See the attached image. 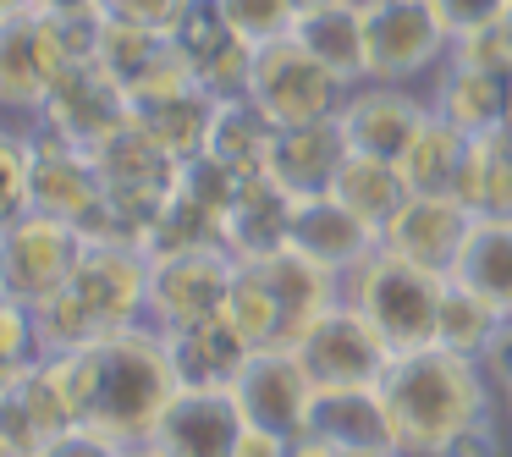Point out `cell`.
I'll return each instance as SVG.
<instances>
[{"instance_id": "44", "label": "cell", "mask_w": 512, "mask_h": 457, "mask_svg": "<svg viewBox=\"0 0 512 457\" xmlns=\"http://www.w3.org/2000/svg\"><path fill=\"white\" fill-rule=\"evenodd\" d=\"M342 457H402V452H391V446H364V452H342Z\"/></svg>"}, {"instance_id": "46", "label": "cell", "mask_w": 512, "mask_h": 457, "mask_svg": "<svg viewBox=\"0 0 512 457\" xmlns=\"http://www.w3.org/2000/svg\"><path fill=\"white\" fill-rule=\"evenodd\" d=\"M309 6H325V0H298V12H309Z\"/></svg>"}, {"instance_id": "28", "label": "cell", "mask_w": 512, "mask_h": 457, "mask_svg": "<svg viewBox=\"0 0 512 457\" xmlns=\"http://www.w3.org/2000/svg\"><path fill=\"white\" fill-rule=\"evenodd\" d=\"M452 281L474 287L479 298H490L501 314H512V221L474 215V232H468L463 254H457Z\"/></svg>"}, {"instance_id": "14", "label": "cell", "mask_w": 512, "mask_h": 457, "mask_svg": "<svg viewBox=\"0 0 512 457\" xmlns=\"http://www.w3.org/2000/svg\"><path fill=\"white\" fill-rule=\"evenodd\" d=\"M67 287L78 292L83 309L105 331L138 325L144 320V303H149V254L138 243H89L78 259V276Z\"/></svg>"}, {"instance_id": "22", "label": "cell", "mask_w": 512, "mask_h": 457, "mask_svg": "<svg viewBox=\"0 0 512 457\" xmlns=\"http://www.w3.org/2000/svg\"><path fill=\"white\" fill-rule=\"evenodd\" d=\"M292 39H298L325 72H336L347 89L369 83V45H364V12H358V0H325V6L298 12Z\"/></svg>"}, {"instance_id": "1", "label": "cell", "mask_w": 512, "mask_h": 457, "mask_svg": "<svg viewBox=\"0 0 512 457\" xmlns=\"http://www.w3.org/2000/svg\"><path fill=\"white\" fill-rule=\"evenodd\" d=\"M45 364L56 375L61 397H67L72 419L111 435L116 446L149 441V424L160 419V408L177 391V369H171L166 336L149 320L105 331L100 342L78 347V353H56Z\"/></svg>"}, {"instance_id": "9", "label": "cell", "mask_w": 512, "mask_h": 457, "mask_svg": "<svg viewBox=\"0 0 512 457\" xmlns=\"http://www.w3.org/2000/svg\"><path fill=\"white\" fill-rule=\"evenodd\" d=\"M292 353H298L303 369H309L314 386H380L386 364L397 358L386 336L342 298L292 342Z\"/></svg>"}, {"instance_id": "8", "label": "cell", "mask_w": 512, "mask_h": 457, "mask_svg": "<svg viewBox=\"0 0 512 457\" xmlns=\"http://www.w3.org/2000/svg\"><path fill=\"white\" fill-rule=\"evenodd\" d=\"M237 259L226 248H188V254H166L149 259V303L144 320L155 331H182V325H199L226 314V292H232Z\"/></svg>"}, {"instance_id": "4", "label": "cell", "mask_w": 512, "mask_h": 457, "mask_svg": "<svg viewBox=\"0 0 512 457\" xmlns=\"http://www.w3.org/2000/svg\"><path fill=\"white\" fill-rule=\"evenodd\" d=\"M358 12H364L369 78L375 83L435 78L452 56V34L430 0H358Z\"/></svg>"}, {"instance_id": "29", "label": "cell", "mask_w": 512, "mask_h": 457, "mask_svg": "<svg viewBox=\"0 0 512 457\" xmlns=\"http://www.w3.org/2000/svg\"><path fill=\"white\" fill-rule=\"evenodd\" d=\"M463 160H468V138L457 133L452 122L430 116L424 133L408 144V155L397 160V171H402V182H408L413 193H457V182H463Z\"/></svg>"}, {"instance_id": "36", "label": "cell", "mask_w": 512, "mask_h": 457, "mask_svg": "<svg viewBox=\"0 0 512 457\" xmlns=\"http://www.w3.org/2000/svg\"><path fill=\"white\" fill-rule=\"evenodd\" d=\"M116 452H122V446H116L111 435L89 430V424H67V430H56L34 457H116Z\"/></svg>"}, {"instance_id": "12", "label": "cell", "mask_w": 512, "mask_h": 457, "mask_svg": "<svg viewBox=\"0 0 512 457\" xmlns=\"http://www.w3.org/2000/svg\"><path fill=\"white\" fill-rule=\"evenodd\" d=\"M430 116H435L430 94H413V83H375L369 78V83H358V89H347L336 122H342V138H347L353 155L402 160Z\"/></svg>"}, {"instance_id": "43", "label": "cell", "mask_w": 512, "mask_h": 457, "mask_svg": "<svg viewBox=\"0 0 512 457\" xmlns=\"http://www.w3.org/2000/svg\"><path fill=\"white\" fill-rule=\"evenodd\" d=\"M116 457H160V452H155V446H149V441H127V446H122V452H116Z\"/></svg>"}, {"instance_id": "34", "label": "cell", "mask_w": 512, "mask_h": 457, "mask_svg": "<svg viewBox=\"0 0 512 457\" xmlns=\"http://www.w3.org/2000/svg\"><path fill=\"white\" fill-rule=\"evenodd\" d=\"M226 23H232V34L243 39V45H276V39L292 34V23H298V0H221Z\"/></svg>"}, {"instance_id": "7", "label": "cell", "mask_w": 512, "mask_h": 457, "mask_svg": "<svg viewBox=\"0 0 512 457\" xmlns=\"http://www.w3.org/2000/svg\"><path fill=\"white\" fill-rule=\"evenodd\" d=\"M61 67H67V50H61L56 17L34 12V6L0 17V116H6V122L23 116V122L39 127V111H45Z\"/></svg>"}, {"instance_id": "3", "label": "cell", "mask_w": 512, "mask_h": 457, "mask_svg": "<svg viewBox=\"0 0 512 457\" xmlns=\"http://www.w3.org/2000/svg\"><path fill=\"white\" fill-rule=\"evenodd\" d=\"M336 298L353 303V309L391 342V353H413V347H435L446 276H435V270L413 265L397 248L380 243L375 254H364L358 265H347L342 276H336Z\"/></svg>"}, {"instance_id": "41", "label": "cell", "mask_w": 512, "mask_h": 457, "mask_svg": "<svg viewBox=\"0 0 512 457\" xmlns=\"http://www.w3.org/2000/svg\"><path fill=\"white\" fill-rule=\"evenodd\" d=\"M34 12H45V17H94L100 0H34Z\"/></svg>"}, {"instance_id": "30", "label": "cell", "mask_w": 512, "mask_h": 457, "mask_svg": "<svg viewBox=\"0 0 512 457\" xmlns=\"http://www.w3.org/2000/svg\"><path fill=\"white\" fill-rule=\"evenodd\" d=\"M512 314H501L490 298H479L474 287H463V281L446 276V298H441V331H435V342L452 347V353L463 358H485L490 342L501 336V325H507Z\"/></svg>"}, {"instance_id": "27", "label": "cell", "mask_w": 512, "mask_h": 457, "mask_svg": "<svg viewBox=\"0 0 512 457\" xmlns=\"http://www.w3.org/2000/svg\"><path fill=\"white\" fill-rule=\"evenodd\" d=\"M276 133H281V127L270 122L254 100H226L221 111H215V127H210L204 155H215L221 166H232L237 177H259V171L270 166Z\"/></svg>"}, {"instance_id": "20", "label": "cell", "mask_w": 512, "mask_h": 457, "mask_svg": "<svg viewBox=\"0 0 512 457\" xmlns=\"http://www.w3.org/2000/svg\"><path fill=\"white\" fill-rule=\"evenodd\" d=\"M292 232V193L281 188L270 171L259 177H243L221 215V248L232 259H270L287 248Z\"/></svg>"}, {"instance_id": "15", "label": "cell", "mask_w": 512, "mask_h": 457, "mask_svg": "<svg viewBox=\"0 0 512 457\" xmlns=\"http://www.w3.org/2000/svg\"><path fill=\"white\" fill-rule=\"evenodd\" d=\"M105 204V188H100V171H94V155L67 138L34 133V177H28V210L39 215H56L67 226H89Z\"/></svg>"}, {"instance_id": "42", "label": "cell", "mask_w": 512, "mask_h": 457, "mask_svg": "<svg viewBox=\"0 0 512 457\" xmlns=\"http://www.w3.org/2000/svg\"><path fill=\"white\" fill-rule=\"evenodd\" d=\"M292 457H342V452H336L331 441H320V435H298V441H292Z\"/></svg>"}, {"instance_id": "32", "label": "cell", "mask_w": 512, "mask_h": 457, "mask_svg": "<svg viewBox=\"0 0 512 457\" xmlns=\"http://www.w3.org/2000/svg\"><path fill=\"white\" fill-rule=\"evenodd\" d=\"M34 364H45V342H39L34 309L17 298H0V391L17 386Z\"/></svg>"}, {"instance_id": "31", "label": "cell", "mask_w": 512, "mask_h": 457, "mask_svg": "<svg viewBox=\"0 0 512 457\" xmlns=\"http://www.w3.org/2000/svg\"><path fill=\"white\" fill-rule=\"evenodd\" d=\"M166 34H171V45H177L199 72L210 67V61L221 56V50H232V45H237L232 23H226V12H221V0H182L177 23H171Z\"/></svg>"}, {"instance_id": "19", "label": "cell", "mask_w": 512, "mask_h": 457, "mask_svg": "<svg viewBox=\"0 0 512 457\" xmlns=\"http://www.w3.org/2000/svg\"><path fill=\"white\" fill-rule=\"evenodd\" d=\"M430 111L441 122H452L463 138L490 133V127L512 122V72H490V67H474V61L446 56V67L435 72V89H430Z\"/></svg>"}, {"instance_id": "16", "label": "cell", "mask_w": 512, "mask_h": 457, "mask_svg": "<svg viewBox=\"0 0 512 457\" xmlns=\"http://www.w3.org/2000/svg\"><path fill=\"white\" fill-rule=\"evenodd\" d=\"M468 232H474V210H468L457 193H413V199L397 210V221L386 226L380 243L397 248L402 259H413V265L435 270V276H452Z\"/></svg>"}, {"instance_id": "10", "label": "cell", "mask_w": 512, "mask_h": 457, "mask_svg": "<svg viewBox=\"0 0 512 457\" xmlns=\"http://www.w3.org/2000/svg\"><path fill=\"white\" fill-rule=\"evenodd\" d=\"M127 122H133V100H127V89L100 67V56L61 67L56 89H50L45 111H39V127H45V133L67 138V144L89 149V155L111 133H122Z\"/></svg>"}, {"instance_id": "24", "label": "cell", "mask_w": 512, "mask_h": 457, "mask_svg": "<svg viewBox=\"0 0 512 457\" xmlns=\"http://www.w3.org/2000/svg\"><path fill=\"white\" fill-rule=\"evenodd\" d=\"M457 199H463L474 215L512 221V122L468 138V160H463Z\"/></svg>"}, {"instance_id": "26", "label": "cell", "mask_w": 512, "mask_h": 457, "mask_svg": "<svg viewBox=\"0 0 512 457\" xmlns=\"http://www.w3.org/2000/svg\"><path fill=\"white\" fill-rule=\"evenodd\" d=\"M215 111H221V100H215L204 83H193V89H177V94H166V100L133 105V122L144 127V133H155L177 160H193V155H204V144H210Z\"/></svg>"}, {"instance_id": "23", "label": "cell", "mask_w": 512, "mask_h": 457, "mask_svg": "<svg viewBox=\"0 0 512 457\" xmlns=\"http://www.w3.org/2000/svg\"><path fill=\"white\" fill-rule=\"evenodd\" d=\"M160 336H166L177 386H232L237 369H243L248 353H254L226 314L199 320V325H182V331H160Z\"/></svg>"}, {"instance_id": "38", "label": "cell", "mask_w": 512, "mask_h": 457, "mask_svg": "<svg viewBox=\"0 0 512 457\" xmlns=\"http://www.w3.org/2000/svg\"><path fill=\"white\" fill-rule=\"evenodd\" d=\"M435 457H507V441H501L496 419L485 413V419H474L463 435H457V441H446Z\"/></svg>"}, {"instance_id": "13", "label": "cell", "mask_w": 512, "mask_h": 457, "mask_svg": "<svg viewBox=\"0 0 512 457\" xmlns=\"http://www.w3.org/2000/svg\"><path fill=\"white\" fill-rule=\"evenodd\" d=\"M232 397L243 402V419L259 424V430L303 435V419H309V402H314V380L298 364L292 347H254L248 364L232 380Z\"/></svg>"}, {"instance_id": "40", "label": "cell", "mask_w": 512, "mask_h": 457, "mask_svg": "<svg viewBox=\"0 0 512 457\" xmlns=\"http://www.w3.org/2000/svg\"><path fill=\"white\" fill-rule=\"evenodd\" d=\"M485 364V375H490V386H501V391H512V320L501 325V336L490 342V353L479 358Z\"/></svg>"}, {"instance_id": "17", "label": "cell", "mask_w": 512, "mask_h": 457, "mask_svg": "<svg viewBox=\"0 0 512 457\" xmlns=\"http://www.w3.org/2000/svg\"><path fill=\"white\" fill-rule=\"evenodd\" d=\"M287 248H298L303 259H314V265H325L331 276H342L347 265H358L364 254H375L380 232L358 221L336 193H309V199H292Z\"/></svg>"}, {"instance_id": "18", "label": "cell", "mask_w": 512, "mask_h": 457, "mask_svg": "<svg viewBox=\"0 0 512 457\" xmlns=\"http://www.w3.org/2000/svg\"><path fill=\"white\" fill-rule=\"evenodd\" d=\"M303 435H320L336 452H364V446H391V452H402L380 386H314Z\"/></svg>"}, {"instance_id": "37", "label": "cell", "mask_w": 512, "mask_h": 457, "mask_svg": "<svg viewBox=\"0 0 512 457\" xmlns=\"http://www.w3.org/2000/svg\"><path fill=\"white\" fill-rule=\"evenodd\" d=\"M182 0H100V17L111 23H138V28H171Z\"/></svg>"}, {"instance_id": "5", "label": "cell", "mask_w": 512, "mask_h": 457, "mask_svg": "<svg viewBox=\"0 0 512 457\" xmlns=\"http://www.w3.org/2000/svg\"><path fill=\"white\" fill-rule=\"evenodd\" d=\"M83 248H89V237L78 226L23 210L17 221L0 226V298H17L28 309L45 303L50 292H61L78 276Z\"/></svg>"}, {"instance_id": "2", "label": "cell", "mask_w": 512, "mask_h": 457, "mask_svg": "<svg viewBox=\"0 0 512 457\" xmlns=\"http://www.w3.org/2000/svg\"><path fill=\"white\" fill-rule=\"evenodd\" d=\"M380 397L397 424L402 457H435L446 441L490 413V375L479 358H463L452 347H413L397 353L380 375Z\"/></svg>"}, {"instance_id": "47", "label": "cell", "mask_w": 512, "mask_h": 457, "mask_svg": "<svg viewBox=\"0 0 512 457\" xmlns=\"http://www.w3.org/2000/svg\"><path fill=\"white\" fill-rule=\"evenodd\" d=\"M501 23H507V34H512V6H507V12H501Z\"/></svg>"}, {"instance_id": "11", "label": "cell", "mask_w": 512, "mask_h": 457, "mask_svg": "<svg viewBox=\"0 0 512 457\" xmlns=\"http://www.w3.org/2000/svg\"><path fill=\"white\" fill-rule=\"evenodd\" d=\"M243 430L248 419L232 386H177L149 424V446L160 457H232Z\"/></svg>"}, {"instance_id": "35", "label": "cell", "mask_w": 512, "mask_h": 457, "mask_svg": "<svg viewBox=\"0 0 512 457\" xmlns=\"http://www.w3.org/2000/svg\"><path fill=\"white\" fill-rule=\"evenodd\" d=\"M430 6H435V17L446 23V34L463 39V34H474V28L496 23L512 0H430Z\"/></svg>"}, {"instance_id": "33", "label": "cell", "mask_w": 512, "mask_h": 457, "mask_svg": "<svg viewBox=\"0 0 512 457\" xmlns=\"http://www.w3.org/2000/svg\"><path fill=\"white\" fill-rule=\"evenodd\" d=\"M28 177H34V133L0 116V226L28 210Z\"/></svg>"}, {"instance_id": "25", "label": "cell", "mask_w": 512, "mask_h": 457, "mask_svg": "<svg viewBox=\"0 0 512 457\" xmlns=\"http://www.w3.org/2000/svg\"><path fill=\"white\" fill-rule=\"evenodd\" d=\"M331 193L347 204V210L358 215L364 226H375L380 237H386V226L397 221V210L413 199V188L402 182L397 160H375V155H347L342 171H336Z\"/></svg>"}, {"instance_id": "21", "label": "cell", "mask_w": 512, "mask_h": 457, "mask_svg": "<svg viewBox=\"0 0 512 457\" xmlns=\"http://www.w3.org/2000/svg\"><path fill=\"white\" fill-rule=\"evenodd\" d=\"M353 155L342 138V122L325 116V122H298V127H281L276 149H270V177L292 193V199H309V193H331L342 160Z\"/></svg>"}, {"instance_id": "48", "label": "cell", "mask_w": 512, "mask_h": 457, "mask_svg": "<svg viewBox=\"0 0 512 457\" xmlns=\"http://www.w3.org/2000/svg\"><path fill=\"white\" fill-rule=\"evenodd\" d=\"M501 402H507V419H512V391H501Z\"/></svg>"}, {"instance_id": "39", "label": "cell", "mask_w": 512, "mask_h": 457, "mask_svg": "<svg viewBox=\"0 0 512 457\" xmlns=\"http://www.w3.org/2000/svg\"><path fill=\"white\" fill-rule=\"evenodd\" d=\"M292 441H298V435H281V430H259V424H248L232 457H292Z\"/></svg>"}, {"instance_id": "6", "label": "cell", "mask_w": 512, "mask_h": 457, "mask_svg": "<svg viewBox=\"0 0 512 457\" xmlns=\"http://www.w3.org/2000/svg\"><path fill=\"white\" fill-rule=\"evenodd\" d=\"M248 100L270 116L276 127H298V122H325L342 111L347 83L336 72H325L298 39H276V45L254 50V78H248Z\"/></svg>"}, {"instance_id": "45", "label": "cell", "mask_w": 512, "mask_h": 457, "mask_svg": "<svg viewBox=\"0 0 512 457\" xmlns=\"http://www.w3.org/2000/svg\"><path fill=\"white\" fill-rule=\"evenodd\" d=\"M23 6H34V0H0V17H12V12H23Z\"/></svg>"}]
</instances>
